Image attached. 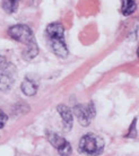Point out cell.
Returning <instances> with one entry per match:
<instances>
[{"label":"cell","mask_w":139,"mask_h":156,"mask_svg":"<svg viewBox=\"0 0 139 156\" xmlns=\"http://www.w3.org/2000/svg\"><path fill=\"white\" fill-rule=\"evenodd\" d=\"M8 34L14 41L25 45V50L23 51L24 59L33 60L39 55V45L36 43L34 33L30 26L24 25V24L14 25L8 30Z\"/></svg>","instance_id":"6da1fadb"},{"label":"cell","mask_w":139,"mask_h":156,"mask_svg":"<svg viewBox=\"0 0 139 156\" xmlns=\"http://www.w3.org/2000/svg\"><path fill=\"white\" fill-rule=\"evenodd\" d=\"M46 43L59 58H67L69 51L65 41V27L61 23H51L45 30Z\"/></svg>","instance_id":"7a4b0ae2"},{"label":"cell","mask_w":139,"mask_h":156,"mask_svg":"<svg viewBox=\"0 0 139 156\" xmlns=\"http://www.w3.org/2000/svg\"><path fill=\"white\" fill-rule=\"evenodd\" d=\"M78 151L88 156H98L104 151V140L97 135L86 133L79 140Z\"/></svg>","instance_id":"3957f363"},{"label":"cell","mask_w":139,"mask_h":156,"mask_svg":"<svg viewBox=\"0 0 139 156\" xmlns=\"http://www.w3.org/2000/svg\"><path fill=\"white\" fill-rule=\"evenodd\" d=\"M73 113L76 115L78 122L84 127L91 123V121L94 119L95 114H96V110H95V105L93 102H89L87 104H77L73 106Z\"/></svg>","instance_id":"277c9868"},{"label":"cell","mask_w":139,"mask_h":156,"mask_svg":"<svg viewBox=\"0 0 139 156\" xmlns=\"http://www.w3.org/2000/svg\"><path fill=\"white\" fill-rule=\"evenodd\" d=\"M46 139L54 148L57 149L60 156H70L73 154V148L69 141L66 140L59 133H52V131H46Z\"/></svg>","instance_id":"5b68a950"},{"label":"cell","mask_w":139,"mask_h":156,"mask_svg":"<svg viewBox=\"0 0 139 156\" xmlns=\"http://www.w3.org/2000/svg\"><path fill=\"white\" fill-rule=\"evenodd\" d=\"M57 111H58L59 115L61 117L63 129H65L66 131H69L73 126V110L70 109V108H68L67 105H65V104H59V105L57 106Z\"/></svg>","instance_id":"8992f818"},{"label":"cell","mask_w":139,"mask_h":156,"mask_svg":"<svg viewBox=\"0 0 139 156\" xmlns=\"http://www.w3.org/2000/svg\"><path fill=\"white\" fill-rule=\"evenodd\" d=\"M20 88H22V92L27 96H34L35 94L37 93V84L34 80L30 79V78L24 79Z\"/></svg>","instance_id":"52a82bcc"},{"label":"cell","mask_w":139,"mask_h":156,"mask_svg":"<svg viewBox=\"0 0 139 156\" xmlns=\"http://www.w3.org/2000/svg\"><path fill=\"white\" fill-rule=\"evenodd\" d=\"M14 83V78L10 75V73L8 74L7 71H4L0 75V90L2 92H7L8 90H10V87L12 86Z\"/></svg>","instance_id":"ba28073f"},{"label":"cell","mask_w":139,"mask_h":156,"mask_svg":"<svg viewBox=\"0 0 139 156\" xmlns=\"http://www.w3.org/2000/svg\"><path fill=\"white\" fill-rule=\"evenodd\" d=\"M137 2L136 0H122L121 5V12L123 16H130L136 12Z\"/></svg>","instance_id":"9c48e42d"},{"label":"cell","mask_w":139,"mask_h":156,"mask_svg":"<svg viewBox=\"0 0 139 156\" xmlns=\"http://www.w3.org/2000/svg\"><path fill=\"white\" fill-rule=\"evenodd\" d=\"M20 0H2V8L8 14H12L17 10Z\"/></svg>","instance_id":"30bf717a"},{"label":"cell","mask_w":139,"mask_h":156,"mask_svg":"<svg viewBox=\"0 0 139 156\" xmlns=\"http://www.w3.org/2000/svg\"><path fill=\"white\" fill-rule=\"evenodd\" d=\"M126 138H136L137 137V118L132 120L131 125L128 129V133L124 135Z\"/></svg>","instance_id":"8fae6325"},{"label":"cell","mask_w":139,"mask_h":156,"mask_svg":"<svg viewBox=\"0 0 139 156\" xmlns=\"http://www.w3.org/2000/svg\"><path fill=\"white\" fill-rule=\"evenodd\" d=\"M9 67H10V65L8 63L7 60H6L2 55H0V70L6 71V70H8V69H9Z\"/></svg>","instance_id":"7c38bea8"},{"label":"cell","mask_w":139,"mask_h":156,"mask_svg":"<svg viewBox=\"0 0 139 156\" xmlns=\"http://www.w3.org/2000/svg\"><path fill=\"white\" fill-rule=\"evenodd\" d=\"M7 120H8L7 114L5 113L2 110H0V129H2L5 126H6V123H7Z\"/></svg>","instance_id":"4fadbf2b"},{"label":"cell","mask_w":139,"mask_h":156,"mask_svg":"<svg viewBox=\"0 0 139 156\" xmlns=\"http://www.w3.org/2000/svg\"><path fill=\"white\" fill-rule=\"evenodd\" d=\"M137 55L139 57V47H138V49H137Z\"/></svg>","instance_id":"5bb4252c"}]
</instances>
